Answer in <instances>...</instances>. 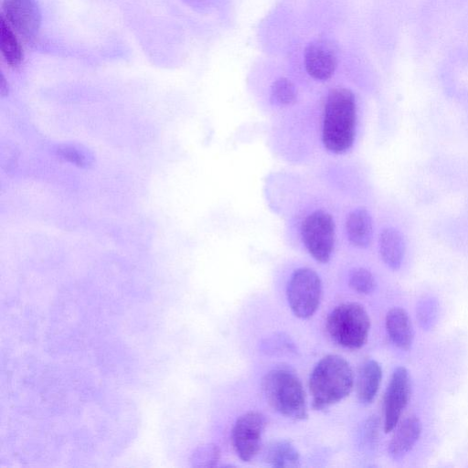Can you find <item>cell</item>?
<instances>
[{
	"mask_svg": "<svg viewBox=\"0 0 468 468\" xmlns=\"http://www.w3.org/2000/svg\"><path fill=\"white\" fill-rule=\"evenodd\" d=\"M2 15L21 37L33 39L41 26V11L37 0H3Z\"/></svg>",
	"mask_w": 468,
	"mask_h": 468,
	"instance_id": "9c48e42d",
	"label": "cell"
},
{
	"mask_svg": "<svg viewBox=\"0 0 468 468\" xmlns=\"http://www.w3.org/2000/svg\"><path fill=\"white\" fill-rule=\"evenodd\" d=\"M220 459V451L215 444L202 447L197 453L196 462L199 466H215Z\"/></svg>",
	"mask_w": 468,
	"mask_h": 468,
	"instance_id": "7402d4cb",
	"label": "cell"
},
{
	"mask_svg": "<svg viewBox=\"0 0 468 468\" xmlns=\"http://www.w3.org/2000/svg\"><path fill=\"white\" fill-rule=\"evenodd\" d=\"M264 398L272 410L294 420L307 419L305 392L297 375L289 368L270 370L261 380Z\"/></svg>",
	"mask_w": 468,
	"mask_h": 468,
	"instance_id": "3957f363",
	"label": "cell"
},
{
	"mask_svg": "<svg viewBox=\"0 0 468 468\" xmlns=\"http://www.w3.org/2000/svg\"><path fill=\"white\" fill-rule=\"evenodd\" d=\"M303 61L307 73L313 79L326 80L336 69L337 48L327 38H316L306 46Z\"/></svg>",
	"mask_w": 468,
	"mask_h": 468,
	"instance_id": "30bf717a",
	"label": "cell"
},
{
	"mask_svg": "<svg viewBox=\"0 0 468 468\" xmlns=\"http://www.w3.org/2000/svg\"><path fill=\"white\" fill-rule=\"evenodd\" d=\"M381 260L391 270H399L405 254V241L402 234L394 228L382 230L378 239Z\"/></svg>",
	"mask_w": 468,
	"mask_h": 468,
	"instance_id": "9a60e30c",
	"label": "cell"
},
{
	"mask_svg": "<svg viewBox=\"0 0 468 468\" xmlns=\"http://www.w3.org/2000/svg\"><path fill=\"white\" fill-rule=\"evenodd\" d=\"M270 99L278 106L292 105L297 100L296 87L289 79L281 77L272 82Z\"/></svg>",
	"mask_w": 468,
	"mask_h": 468,
	"instance_id": "ac0fdd59",
	"label": "cell"
},
{
	"mask_svg": "<svg viewBox=\"0 0 468 468\" xmlns=\"http://www.w3.org/2000/svg\"><path fill=\"white\" fill-rule=\"evenodd\" d=\"M301 237L308 253L316 261H329L335 239V222L329 213L322 209L310 213L303 220Z\"/></svg>",
	"mask_w": 468,
	"mask_h": 468,
	"instance_id": "8992f818",
	"label": "cell"
},
{
	"mask_svg": "<svg viewBox=\"0 0 468 468\" xmlns=\"http://www.w3.org/2000/svg\"><path fill=\"white\" fill-rule=\"evenodd\" d=\"M438 302L433 297H424L417 305V317L420 325L424 329H431L436 323L438 316Z\"/></svg>",
	"mask_w": 468,
	"mask_h": 468,
	"instance_id": "ffe728a7",
	"label": "cell"
},
{
	"mask_svg": "<svg viewBox=\"0 0 468 468\" xmlns=\"http://www.w3.org/2000/svg\"><path fill=\"white\" fill-rule=\"evenodd\" d=\"M370 318L363 305L346 303L334 308L326 319V330L337 345L349 348L362 347L368 336Z\"/></svg>",
	"mask_w": 468,
	"mask_h": 468,
	"instance_id": "277c9868",
	"label": "cell"
},
{
	"mask_svg": "<svg viewBox=\"0 0 468 468\" xmlns=\"http://www.w3.org/2000/svg\"><path fill=\"white\" fill-rule=\"evenodd\" d=\"M265 427L266 419L258 411L246 412L237 419L231 437L233 447L240 460L250 462L260 452Z\"/></svg>",
	"mask_w": 468,
	"mask_h": 468,
	"instance_id": "52a82bcc",
	"label": "cell"
},
{
	"mask_svg": "<svg viewBox=\"0 0 468 468\" xmlns=\"http://www.w3.org/2000/svg\"><path fill=\"white\" fill-rule=\"evenodd\" d=\"M0 94L2 97H5L8 94V85L3 74H1L0 78Z\"/></svg>",
	"mask_w": 468,
	"mask_h": 468,
	"instance_id": "cb8c5ba5",
	"label": "cell"
},
{
	"mask_svg": "<svg viewBox=\"0 0 468 468\" xmlns=\"http://www.w3.org/2000/svg\"><path fill=\"white\" fill-rule=\"evenodd\" d=\"M356 123V103L352 90L346 88L332 89L325 99L322 142L333 154L346 153L353 145Z\"/></svg>",
	"mask_w": 468,
	"mask_h": 468,
	"instance_id": "6da1fadb",
	"label": "cell"
},
{
	"mask_svg": "<svg viewBox=\"0 0 468 468\" xmlns=\"http://www.w3.org/2000/svg\"><path fill=\"white\" fill-rule=\"evenodd\" d=\"M346 230L349 242L357 248H367L373 236V220L365 207L351 211L346 221Z\"/></svg>",
	"mask_w": 468,
	"mask_h": 468,
	"instance_id": "4fadbf2b",
	"label": "cell"
},
{
	"mask_svg": "<svg viewBox=\"0 0 468 468\" xmlns=\"http://www.w3.org/2000/svg\"><path fill=\"white\" fill-rule=\"evenodd\" d=\"M57 153L62 159L81 167L91 164V154L86 149L75 144L59 145Z\"/></svg>",
	"mask_w": 468,
	"mask_h": 468,
	"instance_id": "44dd1931",
	"label": "cell"
},
{
	"mask_svg": "<svg viewBox=\"0 0 468 468\" xmlns=\"http://www.w3.org/2000/svg\"><path fill=\"white\" fill-rule=\"evenodd\" d=\"M387 333L393 344L409 350L414 338L413 325L408 313L400 307L390 309L386 315Z\"/></svg>",
	"mask_w": 468,
	"mask_h": 468,
	"instance_id": "7c38bea8",
	"label": "cell"
},
{
	"mask_svg": "<svg viewBox=\"0 0 468 468\" xmlns=\"http://www.w3.org/2000/svg\"><path fill=\"white\" fill-rule=\"evenodd\" d=\"M411 393V381L409 371L398 367L392 373L386 388L383 400L384 431L390 432L409 403Z\"/></svg>",
	"mask_w": 468,
	"mask_h": 468,
	"instance_id": "ba28073f",
	"label": "cell"
},
{
	"mask_svg": "<svg viewBox=\"0 0 468 468\" xmlns=\"http://www.w3.org/2000/svg\"><path fill=\"white\" fill-rule=\"evenodd\" d=\"M323 286L319 275L310 268H299L287 284V300L293 314L302 319L311 317L318 309Z\"/></svg>",
	"mask_w": 468,
	"mask_h": 468,
	"instance_id": "5b68a950",
	"label": "cell"
},
{
	"mask_svg": "<svg viewBox=\"0 0 468 468\" xmlns=\"http://www.w3.org/2000/svg\"><path fill=\"white\" fill-rule=\"evenodd\" d=\"M420 433L421 422L417 416H409L401 421L388 447L390 458L402 459L415 445Z\"/></svg>",
	"mask_w": 468,
	"mask_h": 468,
	"instance_id": "8fae6325",
	"label": "cell"
},
{
	"mask_svg": "<svg viewBox=\"0 0 468 468\" xmlns=\"http://www.w3.org/2000/svg\"><path fill=\"white\" fill-rule=\"evenodd\" d=\"M0 48L5 61L10 67H17L23 60L22 47L14 29L3 15L0 19Z\"/></svg>",
	"mask_w": 468,
	"mask_h": 468,
	"instance_id": "e0dca14e",
	"label": "cell"
},
{
	"mask_svg": "<svg viewBox=\"0 0 468 468\" xmlns=\"http://www.w3.org/2000/svg\"><path fill=\"white\" fill-rule=\"evenodd\" d=\"M378 437V420L376 416H370L364 423L362 430V441L367 448H373Z\"/></svg>",
	"mask_w": 468,
	"mask_h": 468,
	"instance_id": "603a6c76",
	"label": "cell"
},
{
	"mask_svg": "<svg viewBox=\"0 0 468 468\" xmlns=\"http://www.w3.org/2000/svg\"><path fill=\"white\" fill-rule=\"evenodd\" d=\"M381 378L382 369L378 361L368 359L360 366L356 378V395L362 404L367 405L374 400Z\"/></svg>",
	"mask_w": 468,
	"mask_h": 468,
	"instance_id": "5bb4252c",
	"label": "cell"
},
{
	"mask_svg": "<svg viewBox=\"0 0 468 468\" xmlns=\"http://www.w3.org/2000/svg\"><path fill=\"white\" fill-rule=\"evenodd\" d=\"M347 281L349 287L361 294L371 293L377 286L371 271L362 267L353 269L348 274Z\"/></svg>",
	"mask_w": 468,
	"mask_h": 468,
	"instance_id": "d6986e66",
	"label": "cell"
},
{
	"mask_svg": "<svg viewBox=\"0 0 468 468\" xmlns=\"http://www.w3.org/2000/svg\"><path fill=\"white\" fill-rule=\"evenodd\" d=\"M263 460L273 467H298L300 454L294 445L287 440L269 442L263 450Z\"/></svg>",
	"mask_w": 468,
	"mask_h": 468,
	"instance_id": "2e32d148",
	"label": "cell"
},
{
	"mask_svg": "<svg viewBox=\"0 0 468 468\" xmlns=\"http://www.w3.org/2000/svg\"><path fill=\"white\" fill-rule=\"evenodd\" d=\"M353 386L354 376L349 363L337 355L324 356L309 378L312 407L316 410L328 409L346 398Z\"/></svg>",
	"mask_w": 468,
	"mask_h": 468,
	"instance_id": "7a4b0ae2",
	"label": "cell"
}]
</instances>
